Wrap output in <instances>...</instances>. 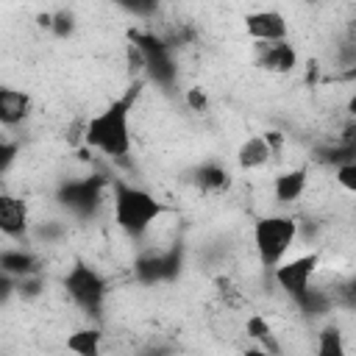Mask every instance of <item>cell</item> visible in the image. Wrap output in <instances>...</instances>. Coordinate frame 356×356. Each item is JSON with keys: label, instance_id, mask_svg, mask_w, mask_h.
I'll return each instance as SVG.
<instances>
[{"label": "cell", "instance_id": "22", "mask_svg": "<svg viewBox=\"0 0 356 356\" xmlns=\"http://www.w3.org/2000/svg\"><path fill=\"white\" fill-rule=\"evenodd\" d=\"M50 31L56 33V36H70L72 31H75V17L70 14V11H56L53 14V25H50Z\"/></svg>", "mask_w": 356, "mask_h": 356}, {"label": "cell", "instance_id": "20", "mask_svg": "<svg viewBox=\"0 0 356 356\" xmlns=\"http://www.w3.org/2000/svg\"><path fill=\"white\" fill-rule=\"evenodd\" d=\"M217 295H220V300L222 303H228V306H239L242 303V292L231 284V278H217Z\"/></svg>", "mask_w": 356, "mask_h": 356}, {"label": "cell", "instance_id": "2", "mask_svg": "<svg viewBox=\"0 0 356 356\" xmlns=\"http://www.w3.org/2000/svg\"><path fill=\"white\" fill-rule=\"evenodd\" d=\"M111 209H114V225L131 239L145 236L147 228L164 214L161 200H156L147 189L120 178L111 181Z\"/></svg>", "mask_w": 356, "mask_h": 356}, {"label": "cell", "instance_id": "29", "mask_svg": "<svg viewBox=\"0 0 356 356\" xmlns=\"http://www.w3.org/2000/svg\"><path fill=\"white\" fill-rule=\"evenodd\" d=\"M242 356H275V353H267V350H261V348H256V345H253V348H248Z\"/></svg>", "mask_w": 356, "mask_h": 356}, {"label": "cell", "instance_id": "23", "mask_svg": "<svg viewBox=\"0 0 356 356\" xmlns=\"http://www.w3.org/2000/svg\"><path fill=\"white\" fill-rule=\"evenodd\" d=\"M337 300H339V306L356 312V275L339 286V298H337Z\"/></svg>", "mask_w": 356, "mask_h": 356}, {"label": "cell", "instance_id": "14", "mask_svg": "<svg viewBox=\"0 0 356 356\" xmlns=\"http://www.w3.org/2000/svg\"><path fill=\"white\" fill-rule=\"evenodd\" d=\"M306 184H309V167H295V170H286V172H278L275 181H273V195L278 203H295L303 192H306Z\"/></svg>", "mask_w": 356, "mask_h": 356}, {"label": "cell", "instance_id": "5", "mask_svg": "<svg viewBox=\"0 0 356 356\" xmlns=\"http://www.w3.org/2000/svg\"><path fill=\"white\" fill-rule=\"evenodd\" d=\"M131 44L139 50L142 70L150 75V81L159 83L161 89H172L178 78V67L172 61L170 44L150 31H131Z\"/></svg>", "mask_w": 356, "mask_h": 356}, {"label": "cell", "instance_id": "7", "mask_svg": "<svg viewBox=\"0 0 356 356\" xmlns=\"http://www.w3.org/2000/svg\"><path fill=\"white\" fill-rule=\"evenodd\" d=\"M317 267H320V253H303V256L281 261L273 270V278H275L278 289H284L295 300V306H300L312 292V278H314Z\"/></svg>", "mask_w": 356, "mask_h": 356}, {"label": "cell", "instance_id": "10", "mask_svg": "<svg viewBox=\"0 0 356 356\" xmlns=\"http://www.w3.org/2000/svg\"><path fill=\"white\" fill-rule=\"evenodd\" d=\"M256 67H261L267 72H275V75L292 72L298 67V50L292 47L289 39L270 42V44H256Z\"/></svg>", "mask_w": 356, "mask_h": 356}, {"label": "cell", "instance_id": "18", "mask_svg": "<svg viewBox=\"0 0 356 356\" xmlns=\"http://www.w3.org/2000/svg\"><path fill=\"white\" fill-rule=\"evenodd\" d=\"M245 334L256 342V348H261V350H267V353L281 356V345H278V339H275V334H273L270 323H267L261 314H250V317L245 320Z\"/></svg>", "mask_w": 356, "mask_h": 356}, {"label": "cell", "instance_id": "3", "mask_svg": "<svg viewBox=\"0 0 356 356\" xmlns=\"http://www.w3.org/2000/svg\"><path fill=\"white\" fill-rule=\"evenodd\" d=\"M298 242V222L289 214H267L253 222V248L267 270L286 261L289 248Z\"/></svg>", "mask_w": 356, "mask_h": 356}, {"label": "cell", "instance_id": "11", "mask_svg": "<svg viewBox=\"0 0 356 356\" xmlns=\"http://www.w3.org/2000/svg\"><path fill=\"white\" fill-rule=\"evenodd\" d=\"M31 228V211H28V203L17 195H0V231L8 236V239H19L25 236Z\"/></svg>", "mask_w": 356, "mask_h": 356}, {"label": "cell", "instance_id": "21", "mask_svg": "<svg viewBox=\"0 0 356 356\" xmlns=\"http://www.w3.org/2000/svg\"><path fill=\"white\" fill-rule=\"evenodd\" d=\"M334 178H337V184H339L342 189H348L350 195H356V161L337 167V170H334Z\"/></svg>", "mask_w": 356, "mask_h": 356}, {"label": "cell", "instance_id": "4", "mask_svg": "<svg viewBox=\"0 0 356 356\" xmlns=\"http://www.w3.org/2000/svg\"><path fill=\"white\" fill-rule=\"evenodd\" d=\"M67 295L72 298V303L92 320H100L103 317V303H106V295H108V284L106 278L86 261L75 259L70 264V270L64 273L61 278Z\"/></svg>", "mask_w": 356, "mask_h": 356}, {"label": "cell", "instance_id": "30", "mask_svg": "<svg viewBox=\"0 0 356 356\" xmlns=\"http://www.w3.org/2000/svg\"><path fill=\"white\" fill-rule=\"evenodd\" d=\"M348 75H350V78H356V64L350 67V72H348Z\"/></svg>", "mask_w": 356, "mask_h": 356}, {"label": "cell", "instance_id": "6", "mask_svg": "<svg viewBox=\"0 0 356 356\" xmlns=\"http://www.w3.org/2000/svg\"><path fill=\"white\" fill-rule=\"evenodd\" d=\"M106 189H111V181H106L103 175H83L75 181H64L56 192V200L61 209H67L75 217H92Z\"/></svg>", "mask_w": 356, "mask_h": 356}, {"label": "cell", "instance_id": "28", "mask_svg": "<svg viewBox=\"0 0 356 356\" xmlns=\"http://www.w3.org/2000/svg\"><path fill=\"white\" fill-rule=\"evenodd\" d=\"M345 111L350 114V120H356V92L348 97V106H345Z\"/></svg>", "mask_w": 356, "mask_h": 356}, {"label": "cell", "instance_id": "15", "mask_svg": "<svg viewBox=\"0 0 356 356\" xmlns=\"http://www.w3.org/2000/svg\"><path fill=\"white\" fill-rule=\"evenodd\" d=\"M0 273L11 275V278H31V275H39V259L31 253V250H22V248H6L0 253Z\"/></svg>", "mask_w": 356, "mask_h": 356}, {"label": "cell", "instance_id": "13", "mask_svg": "<svg viewBox=\"0 0 356 356\" xmlns=\"http://www.w3.org/2000/svg\"><path fill=\"white\" fill-rule=\"evenodd\" d=\"M192 184H195L200 192H206V195H222V192L231 189L234 175H231L222 164L206 161V164H200V167L192 170Z\"/></svg>", "mask_w": 356, "mask_h": 356}, {"label": "cell", "instance_id": "17", "mask_svg": "<svg viewBox=\"0 0 356 356\" xmlns=\"http://www.w3.org/2000/svg\"><path fill=\"white\" fill-rule=\"evenodd\" d=\"M100 342H103L100 328H95V325L75 328L67 337V350L75 356H100Z\"/></svg>", "mask_w": 356, "mask_h": 356}, {"label": "cell", "instance_id": "27", "mask_svg": "<svg viewBox=\"0 0 356 356\" xmlns=\"http://www.w3.org/2000/svg\"><path fill=\"white\" fill-rule=\"evenodd\" d=\"M14 153H17V145H11V142H3L0 145V156H3V161H0V167L6 170L8 164H11V159H14Z\"/></svg>", "mask_w": 356, "mask_h": 356}, {"label": "cell", "instance_id": "1", "mask_svg": "<svg viewBox=\"0 0 356 356\" xmlns=\"http://www.w3.org/2000/svg\"><path fill=\"white\" fill-rule=\"evenodd\" d=\"M136 95L139 83H134L122 97L111 100L106 108L92 114L83 125V145L108 159H125L131 153V111Z\"/></svg>", "mask_w": 356, "mask_h": 356}, {"label": "cell", "instance_id": "25", "mask_svg": "<svg viewBox=\"0 0 356 356\" xmlns=\"http://www.w3.org/2000/svg\"><path fill=\"white\" fill-rule=\"evenodd\" d=\"M39 289H42V281H39V275H31V278H19V281H17V292H19L22 298H36V295H39Z\"/></svg>", "mask_w": 356, "mask_h": 356}, {"label": "cell", "instance_id": "24", "mask_svg": "<svg viewBox=\"0 0 356 356\" xmlns=\"http://www.w3.org/2000/svg\"><path fill=\"white\" fill-rule=\"evenodd\" d=\"M186 106H189L192 111H206V108H209V97H206V92H203L200 86L186 89Z\"/></svg>", "mask_w": 356, "mask_h": 356}, {"label": "cell", "instance_id": "12", "mask_svg": "<svg viewBox=\"0 0 356 356\" xmlns=\"http://www.w3.org/2000/svg\"><path fill=\"white\" fill-rule=\"evenodd\" d=\"M31 95L22 92V89H11V86H3L0 89V122L6 128H14V125H22L28 117H31Z\"/></svg>", "mask_w": 356, "mask_h": 356}, {"label": "cell", "instance_id": "9", "mask_svg": "<svg viewBox=\"0 0 356 356\" xmlns=\"http://www.w3.org/2000/svg\"><path fill=\"white\" fill-rule=\"evenodd\" d=\"M245 31L256 44H270V42H284L289 33V25L281 11L261 8L245 17Z\"/></svg>", "mask_w": 356, "mask_h": 356}, {"label": "cell", "instance_id": "19", "mask_svg": "<svg viewBox=\"0 0 356 356\" xmlns=\"http://www.w3.org/2000/svg\"><path fill=\"white\" fill-rule=\"evenodd\" d=\"M314 356H348V348H345V337L339 331V325L328 323L320 328L317 334V350Z\"/></svg>", "mask_w": 356, "mask_h": 356}, {"label": "cell", "instance_id": "8", "mask_svg": "<svg viewBox=\"0 0 356 356\" xmlns=\"http://www.w3.org/2000/svg\"><path fill=\"white\" fill-rule=\"evenodd\" d=\"M184 264V248L175 245L170 250H153V253H142L134 264V273L142 284H161V281H172L178 278Z\"/></svg>", "mask_w": 356, "mask_h": 356}, {"label": "cell", "instance_id": "26", "mask_svg": "<svg viewBox=\"0 0 356 356\" xmlns=\"http://www.w3.org/2000/svg\"><path fill=\"white\" fill-rule=\"evenodd\" d=\"M337 142H339L342 147H348V150L356 156V120H350V122L342 125V134H339Z\"/></svg>", "mask_w": 356, "mask_h": 356}, {"label": "cell", "instance_id": "16", "mask_svg": "<svg viewBox=\"0 0 356 356\" xmlns=\"http://www.w3.org/2000/svg\"><path fill=\"white\" fill-rule=\"evenodd\" d=\"M273 153L275 150L270 147V142L264 139V134H259V136H250V139H245L239 145L236 161H239L242 170H259V167H264L273 159Z\"/></svg>", "mask_w": 356, "mask_h": 356}]
</instances>
